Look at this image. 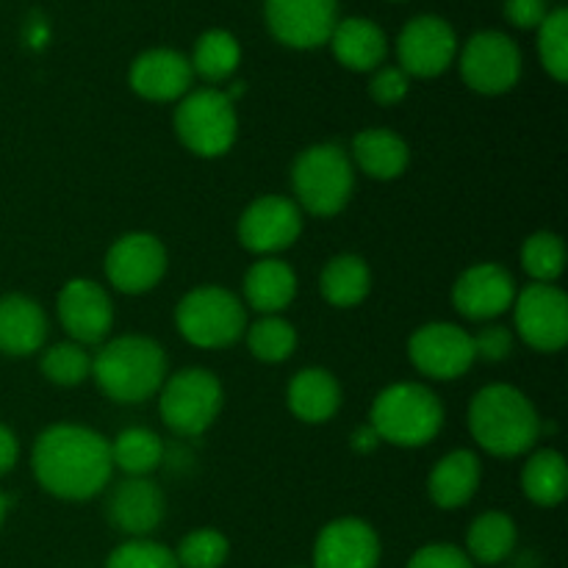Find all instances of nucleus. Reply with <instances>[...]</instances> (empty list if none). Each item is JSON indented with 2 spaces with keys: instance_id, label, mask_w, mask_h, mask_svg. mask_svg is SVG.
<instances>
[{
  "instance_id": "obj_21",
  "label": "nucleus",
  "mask_w": 568,
  "mask_h": 568,
  "mask_svg": "<svg viewBox=\"0 0 568 568\" xmlns=\"http://www.w3.org/2000/svg\"><path fill=\"white\" fill-rule=\"evenodd\" d=\"M50 322L42 305L26 294L0 297V353L28 358L48 342Z\"/></svg>"
},
{
  "instance_id": "obj_20",
  "label": "nucleus",
  "mask_w": 568,
  "mask_h": 568,
  "mask_svg": "<svg viewBox=\"0 0 568 568\" xmlns=\"http://www.w3.org/2000/svg\"><path fill=\"white\" fill-rule=\"evenodd\" d=\"M131 89L150 103H172L192 92V61L170 48H153L136 55L128 72Z\"/></svg>"
},
{
  "instance_id": "obj_34",
  "label": "nucleus",
  "mask_w": 568,
  "mask_h": 568,
  "mask_svg": "<svg viewBox=\"0 0 568 568\" xmlns=\"http://www.w3.org/2000/svg\"><path fill=\"white\" fill-rule=\"evenodd\" d=\"M39 369H42L44 381H50L53 386H81L92 377V355L81 344L61 342L44 349L42 358H39Z\"/></svg>"
},
{
  "instance_id": "obj_27",
  "label": "nucleus",
  "mask_w": 568,
  "mask_h": 568,
  "mask_svg": "<svg viewBox=\"0 0 568 568\" xmlns=\"http://www.w3.org/2000/svg\"><path fill=\"white\" fill-rule=\"evenodd\" d=\"M320 292L333 308H355L372 292V272L361 255H333L320 275Z\"/></svg>"
},
{
  "instance_id": "obj_18",
  "label": "nucleus",
  "mask_w": 568,
  "mask_h": 568,
  "mask_svg": "<svg viewBox=\"0 0 568 568\" xmlns=\"http://www.w3.org/2000/svg\"><path fill=\"white\" fill-rule=\"evenodd\" d=\"M105 514L128 538H150L166 516V497L153 477H125L109 494Z\"/></svg>"
},
{
  "instance_id": "obj_8",
  "label": "nucleus",
  "mask_w": 568,
  "mask_h": 568,
  "mask_svg": "<svg viewBox=\"0 0 568 568\" xmlns=\"http://www.w3.org/2000/svg\"><path fill=\"white\" fill-rule=\"evenodd\" d=\"M175 133L189 153L200 159H220L236 144V105L227 92L216 87L192 89L175 109Z\"/></svg>"
},
{
  "instance_id": "obj_3",
  "label": "nucleus",
  "mask_w": 568,
  "mask_h": 568,
  "mask_svg": "<svg viewBox=\"0 0 568 568\" xmlns=\"http://www.w3.org/2000/svg\"><path fill=\"white\" fill-rule=\"evenodd\" d=\"M92 381L114 403H144L155 397L166 381L164 347L155 338L136 336V333L105 338L92 355Z\"/></svg>"
},
{
  "instance_id": "obj_1",
  "label": "nucleus",
  "mask_w": 568,
  "mask_h": 568,
  "mask_svg": "<svg viewBox=\"0 0 568 568\" xmlns=\"http://www.w3.org/2000/svg\"><path fill=\"white\" fill-rule=\"evenodd\" d=\"M31 471L39 486L64 503H87L111 483L109 438L87 425H50L33 442Z\"/></svg>"
},
{
  "instance_id": "obj_13",
  "label": "nucleus",
  "mask_w": 568,
  "mask_h": 568,
  "mask_svg": "<svg viewBox=\"0 0 568 568\" xmlns=\"http://www.w3.org/2000/svg\"><path fill=\"white\" fill-rule=\"evenodd\" d=\"M408 358L430 381H458L475 361L471 333L455 322H427L408 338Z\"/></svg>"
},
{
  "instance_id": "obj_7",
  "label": "nucleus",
  "mask_w": 568,
  "mask_h": 568,
  "mask_svg": "<svg viewBox=\"0 0 568 568\" xmlns=\"http://www.w3.org/2000/svg\"><path fill=\"white\" fill-rule=\"evenodd\" d=\"M155 397H159L161 422L183 438L203 436L225 403L220 377L203 366H186L175 375H166Z\"/></svg>"
},
{
  "instance_id": "obj_31",
  "label": "nucleus",
  "mask_w": 568,
  "mask_h": 568,
  "mask_svg": "<svg viewBox=\"0 0 568 568\" xmlns=\"http://www.w3.org/2000/svg\"><path fill=\"white\" fill-rule=\"evenodd\" d=\"M192 72L209 83H222L233 78L242 64V44L231 31L211 28L197 39L192 53Z\"/></svg>"
},
{
  "instance_id": "obj_22",
  "label": "nucleus",
  "mask_w": 568,
  "mask_h": 568,
  "mask_svg": "<svg viewBox=\"0 0 568 568\" xmlns=\"http://www.w3.org/2000/svg\"><path fill=\"white\" fill-rule=\"evenodd\" d=\"M483 464L471 449H453L427 475V497L436 508L455 510L471 503L480 488Z\"/></svg>"
},
{
  "instance_id": "obj_11",
  "label": "nucleus",
  "mask_w": 568,
  "mask_h": 568,
  "mask_svg": "<svg viewBox=\"0 0 568 568\" xmlns=\"http://www.w3.org/2000/svg\"><path fill=\"white\" fill-rule=\"evenodd\" d=\"M236 233L247 253L275 258L277 253L292 247L303 233V211L292 197L264 194L242 211Z\"/></svg>"
},
{
  "instance_id": "obj_29",
  "label": "nucleus",
  "mask_w": 568,
  "mask_h": 568,
  "mask_svg": "<svg viewBox=\"0 0 568 568\" xmlns=\"http://www.w3.org/2000/svg\"><path fill=\"white\" fill-rule=\"evenodd\" d=\"M109 447L111 464L125 477H150L166 460L164 438L150 427H125Z\"/></svg>"
},
{
  "instance_id": "obj_10",
  "label": "nucleus",
  "mask_w": 568,
  "mask_h": 568,
  "mask_svg": "<svg viewBox=\"0 0 568 568\" xmlns=\"http://www.w3.org/2000/svg\"><path fill=\"white\" fill-rule=\"evenodd\" d=\"M460 75L477 94H505L521 78V50L508 33L480 31L460 50Z\"/></svg>"
},
{
  "instance_id": "obj_36",
  "label": "nucleus",
  "mask_w": 568,
  "mask_h": 568,
  "mask_svg": "<svg viewBox=\"0 0 568 568\" xmlns=\"http://www.w3.org/2000/svg\"><path fill=\"white\" fill-rule=\"evenodd\" d=\"M227 555H231V544L214 527L192 530L181 538L175 549V560L181 568H222Z\"/></svg>"
},
{
  "instance_id": "obj_38",
  "label": "nucleus",
  "mask_w": 568,
  "mask_h": 568,
  "mask_svg": "<svg viewBox=\"0 0 568 568\" xmlns=\"http://www.w3.org/2000/svg\"><path fill=\"white\" fill-rule=\"evenodd\" d=\"M471 347H475V361H486V364H503L510 358L516 347V336L510 327L494 325L488 322L477 333H471Z\"/></svg>"
},
{
  "instance_id": "obj_40",
  "label": "nucleus",
  "mask_w": 568,
  "mask_h": 568,
  "mask_svg": "<svg viewBox=\"0 0 568 568\" xmlns=\"http://www.w3.org/2000/svg\"><path fill=\"white\" fill-rule=\"evenodd\" d=\"M408 568H475L469 555L455 544H427L416 549Z\"/></svg>"
},
{
  "instance_id": "obj_33",
  "label": "nucleus",
  "mask_w": 568,
  "mask_h": 568,
  "mask_svg": "<svg viewBox=\"0 0 568 568\" xmlns=\"http://www.w3.org/2000/svg\"><path fill=\"white\" fill-rule=\"evenodd\" d=\"M519 258L532 283H555L566 270V244L558 233L538 231L525 239Z\"/></svg>"
},
{
  "instance_id": "obj_44",
  "label": "nucleus",
  "mask_w": 568,
  "mask_h": 568,
  "mask_svg": "<svg viewBox=\"0 0 568 568\" xmlns=\"http://www.w3.org/2000/svg\"><path fill=\"white\" fill-rule=\"evenodd\" d=\"M6 514H9V497H6V494L0 491V527H3Z\"/></svg>"
},
{
  "instance_id": "obj_23",
  "label": "nucleus",
  "mask_w": 568,
  "mask_h": 568,
  "mask_svg": "<svg viewBox=\"0 0 568 568\" xmlns=\"http://www.w3.org/2000/svg\"><path fill=\"white\" fill-rule=\"evenodd\" d=\"M288 410L305 425H325L342 408V383L322 366L300 369L286 388Z\"/></svg>"
},
{
  "instance_id": "obj_9",
  "label": "nucleus",
  "mask_w": 568,
  "mask_h": 568,
  "mask_svg": "<svg viewBox=\"0 0 568 568\" xmlns=\"http://www.w3.org/2000/svg\"><path fill=\"white\" fill-rule=\"evenodd\" d=\"M514 331L536 353H558L568 342V297L555 283H530L514 300Z\"/></svg>"
},
{
  "instance_id": "obj_39",
  "label": "nucleus",
  "mask_w": 568,
  "mask_h": 568,
  "mask_svg": "<svg viewBox=\"0 0 568 568\" xmlns=\"http://www.w3.org/2000/svg\"><path fill=\"white\" fill-rule=\"evenodd\" d=\"M410 78L399 67H377L369 81V98L377 105H397L408 98Z\"/></svg>"
},
{
  "instance_id": "obj_19",
  "label": "nucleus",
  "mask_w": 568,
  "mask_h": 568,
  "mask_svg": "<svg viewBox=\"0 0 568 568\" xmlns=\"http://www.w3.org/2000/svg\"><path fill=\"white\" fill-rule=\"evenodd\" d=\"M381 538L375 527L355 516H342L320 530L314 544V568H377Z\"/></svg>"
},
{
  "instance_id": "obj_14",
  "label": "nucleus",
  "mask_w": 568,
  "mask_h": 568,
  "mask_svg": "<svg viewBox=\"0 0 568 568\" xmlns=\"http://www.w3.org/2000/svg\"><path fill=\"white\" fill-rule=\"evenodd\" d=\"M55 316H59L70 342L81 344V347H94L111 336L114 303L98 281L72 277L61 286L59 297H55Z\"/></svg>"
},
{
  "instance_id": "obj_32",
  "label": "nucleus",
  "mask_w": 568,
  "mask_h": 568,
  "mask_svg": "<svg viewBox=\"0 0 568 568\" xmlns=\"http://www.w3.org/2000/svg\"><path fill=\"white\" fill-rule=\"evenodd\" d=\"M244 338H247L253 358L264 361V364H283L297 349V331L292 322L283 320V314L261 316L258 322L247 325Z\"/></svg>"
},
{
  "instance_id": "obj_26",
  "label": "nucleus",
  "mask_w": 568,
  "mask_h": 568,
  "mask_svg": "<svg viewBox=\"0 0 568 568\" xmlns=\"http://www.w3.org/2000/svg\"><path fill=\"white\" fill-rule=\"evenodd\" d=\"M244 303L261 316L283 314L297 297V275L286 261L258 258L244 275Z\"/></svg>"
},
{
  "instance_id": "obj_24",
  "label": "nucleus",
  "mask_w": 568,
  "mask_h": 568,
  "mask_svg": "<svg viewBox=\"0 0 568 568\" xmlns=\"http://www.w3.org/2000/svg\"><path fill=\"white\" fill-rule=\"evenodd\" d=\"M349 159L375 181H397L410 164V148L392 128H364L349 144Z\"/></svg>"
},
{
  "instance_id": "obj_30",
  "label": "nucleus",
  "mask_w": 568,
  "mask_h": 568,
  "mask_svg": "<svg viewBox=\"0 0 568 568\" xmlns=\"http://www.w3.org/2000/svg\"><path fill=\"white\" fill-rule=\"evenodd\" d=\"M521 491L538 508H555L568 494V466L558 449H538L521 469Z\"/></svg>"
},
{
  "instance_id": "obj_37",
  "label": "nucleus",
  "mask_w": 568,
  "mask_h": 568,
  "mask_svg": "<svg viewBox=\"0 0 568 568\" xmlns=\"http://www.w3.org/2000/svg\"><path fill=\"white\" fill-rule=\"evenodd\" d=\"M105 568H181L175 552L153 538H128L105 560Z\"/></svg>"
},
{
  "instance_id": "obj_17",
  "label": "nucleus",
  "mask_w": 568,
  "mask_h": 568,
  "mask_svg": "<svg viewBox=\"0 0 568 568\" xmlns=\"http://www.w3.org/2000/svg\"><path fill=\"white\" fill-rule=\"evenodd\" d=\"M519 294L514 275L494 261L469 266L453 286V308L469 322H494L514 308Z\"/></svg>"
},
{
  "instance_id": "obj_15",
  "label": "nucleus",
  "mask_w": 568,
  "mask_h": 568,
  "mask_svg": "<svg viewBox=\"0 0 568 568\" xmlns=\"http://www.w3.org/2000/svg\"><path fill=\"white\" fill-rule=\"evenodd\" d=\"M458 55V37L444 17H414L399 31L397 59L399 70L414 78H436L453 67Z\"/></svg>"
},
{
  "instance_id": "obj_6",
  "label": "nucleus",
  "mask_w": 568,
  "mask_h": 568,
  "mask_svg": "<svg viewBox=\"0 0 568 568\" xmlns=\"http://www.w3.org/2000/svg\"><path fill=\"white\" fill-rule=\"evenodd\" d=\"M175 325L192 347L225 349L244 338L247 308L231 288L205 283L183 294L175 305Z\"/></svg>"
},
{
  "instance_id": "obj_41",
  "label": "nucleus",
  "mask_w": 568,
  "mask_h": 568,
  "mask_svg": "<svg viewBox=\"0 0 568 568\" xmlns=\"http://www.w3.org/2000/svg\"><path fill=\"white\" fill-rule=\"evenodd\" d=\"M547 3L549 0H505V17L510 26L530 31V28L541 26L544 17L549 14Z\"/></svg>"
},
{
  "instance_id": "obj_42",
  "label": "nucleus",
  "mask_w": 568,
  "mask_h": 568,
  "mask_svg": "<svg viewBox=\"0 0 568 568\" xmlns=\"http://www.w3.org/2000/svg\"><path fill=\"white\" fill-rule=\"evenodd\" d=\"M20 460V438L9 425L0 422V477L9 475Z\"/></svg>"
},
{
  "instance_id": "obj_2",
  "label": "nucleus",
  "mask_w": 568,
  "mask_h": 568,
  "mask_svg": "<svg viewBox=\"0 0 568 568\" xmlns=\"http://www.w3.org/2000/svg\"><path fill=\"white\" fill-rule=\"evenodd\" d=\"M469 433L483 453L494 458H519L530 453L544 433L538 408L521 388L491 383L469 403Z\"/></svg>"
},
{
  "instance_id": "obj_35",
  "label": "nucleus",
  "mask_w": 568,
  "mask_h": 568,
  "mask_svg": "<svg viewBox=\"0 0 568 568\" xmlns=\"http://www.w3.org/2000/svg\"><path fill=\"white\" fill-rule=\"evenodd\" d=\"M538 31V59L541 67L555 78L558 83H564L568 78V11L555 9L544 17Z\"/></svg>"
},
{
  "instance_id": "obj_5",
  "label": "nucleus",
  "mask_w": 568,
  "mask_h": 568,
  "mask_svg": "<svg viewBox=\"0 0 568 568\" xmlns=\"http://www.w3.org/2000/svg\"><path fill=\"white\" fill-rule=\"evenodd\" d=\"M292 192L303 214L325 220L342 214L355 192V166L347 150L336 142L305 148L294 159Z\"/></svg>"
},
{
  "instance_id": "obj_25",
  "label": "nucleus",
  "mask_w": 568,
  "mask_h": 568,
  "mask_svg": "<svg viewBox=\"0 0 568 568\" xmlns=\"http://www.w3.org/2000/svg\"><path fill=\"white\" fill-rule=\"evenodd\" d=\"M327 42H331L338 64L353 72H375L388 55L386 33L377 22L366 20V17L338 20Z\"/></svg>"
},
{
  "instance_id": "obj_16",
  "label": "nucleus",
  "mask_w": 568,
  "mask_h": 568,
  "mask_svg": "<svg viewBox=\"0 0 568 568\" xmlns=\"http://www.w3.org/2000/svg\"><path fill=\"white\" fill-rule=\"evenodd\" d=\"M270 33L286 48L314 50L331 39L338 22V0H266Z\"/></svg>"
},
{
  "instance_id": "obj_12",
  "label": "nucleus",
  "mask_w": 568,
  "mask_h": 568,
  "mask_svg": "<svg viewBox=\"0 0 568 568\" xmlns=\"http://www.w3.org/2000/svg\"><path fill=\"white\" fill-rule=\"evenodd\" d=\"M105 277L122 294H148L164 281L170 255L153 233L133 231L116 239L105 253Z\"/></svg>"
},
{
  "instance_id": "obj_4",
  "label": "nucleus",
  "mask_w": 568,
  "mask_h": 568,
  "mask_svg": "<svg viewBox=\"0 0 568 568\" xmlns=\"http://www.w3.org/2000/svg\"><path fill=\"white\" fill-rule=\"evenodd\" d=\"M444 403L425 383H392L375 397L369 410V425L381 444L416 449L436 442L442 433Z\"/></svg>"
},
{
  "instance_id": "obj_28",
  "label": "nucleus",
  "mask_w": 568,
  "mask_h": 568,
  "mask_svg": "<svg viewBox=\"0 0 568 568\" xmlns=\"http://www.w3.org/2000/svg\"><path fill=\"white\" fill-rule=\"evenodd\" d=\"M516 541H519L516 521L503 510H488V514H480L469 525L464 552L469 555L471 564L497 566L510 558Z\"/></svg>"
},
{
  "instance_id": "obj_43",
  "label": "nucleus",
  "mask_w": 568,
  "mask_h": 568,
  "mask_svg": "<svg viewBox=\"0 0 568 568\" xmlns=\"http://www.w3.org/2000/svg\"><path fill=\"white\" fill-rule=\"evenodd\" d=\"M377 444H381V438H377V433L372 430L369 422H366V425H361L358 430L353 433V449H355V453H372Z\"/></svg>"
}]
</instances>
